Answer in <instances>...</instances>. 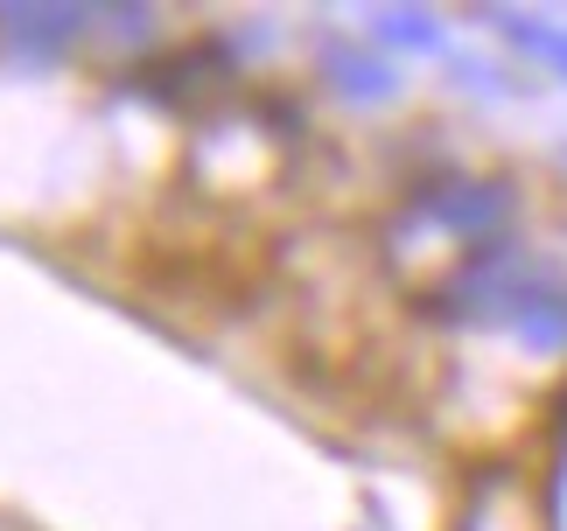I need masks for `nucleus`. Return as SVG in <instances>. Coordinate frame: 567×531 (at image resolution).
<instances>
[{
	"label": "nucleus",
	"instance_id": "f03ea898",
	"mask_svg": "<svg viewBox=\"0 0 567 531\" xmlns=\"http://www.w3.org/2000/svg\"><path fill=\"white\" fill-rule=\"evenodd\" d=\"M512 35H518V42H526V50H533V56H547V63H554V71L567 77V29H526V21H512Z\"/></svg>",
	"mask_w": 567,
	"mask_h": 531
},
{
	"label": "nucleus",
	"instance_id": "f257e3e1",
	"mask_svg": "<svg viewBox=\"0 0 567 531\" xmlns=\"http://www.w3.org/2000/svg\"><path fill=\"white\" fill-rule=\"evenodd\" d=\"M518 336H526L533 350H567V294H560V287H547V294L526 308Z\"/></svg>",
	"mask_w": 567,
	"mask_h": 531
}]
</instances>
